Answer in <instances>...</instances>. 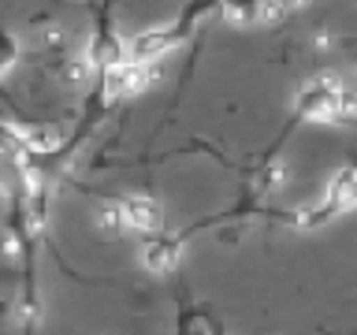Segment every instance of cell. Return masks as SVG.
Masks as SVG:
<instances>
[{"label":"cell","instance_id":"1","mask_svg":"<svg viewBox=\"0 0 357 335\" xmlns=\"http://www.w3.org/2000/svg\"><path fill=\"white\" fill-rule=\"evenodd\" d=\"M298 112L309 119H331V123H350L354 119V94L339 78H317L305 86V94L298 97Z\"/></svg>","mask_w":357,"mask_h":335},{"label":"cell","instance_id":"2","mask_svg":"<svg viewBox=\"0 0 357 335\" xmlns=\"http://www.w3.org/2000/svg\"><path fill=\"white\" fill-rule=\"evenodd\" d=\"M105 86H108V97H134L142 94L145 86L156 78V67L153 64H130V60H119L105 67Z\"/></svg>","mask_w":357,"mask_h":335},{"label":"cell","instance_id":"3","mask_svg":"<svg viewBox=\"0 0 357 335\" xmlns=\"http://www.w3.org/2000/svg\"><path fill=\"white\" fill-rule=\"evenodd\" d=\"M119 212H123V228L127 231H138V234H160V205L149 198H127L119 201Z\"/></svg>","mask_w":357,"mask_h":335},{"label":"cell","instance_id":"4","mask_svg":"<svg viewBox=\"0 0 357 335\" xmlns=\"http://www.w3.org/2000/svg\"><path fill=\"white\" fill-rule=\"evenodd\" d=\"M167 49H172V38H167V34H138V38H130L123 45V60L153 64V60H160Z\"/></svg>","mask_w":357,"mask_h":335},{"label":"cell","instance_id":"5","mask_svg":"<svg viewBox=\"0 0 357 335\" xmlns=\"http://www.w3.org/2000/svg\"><path fill=\"white\" fill-rule=\"evenodd\" d=\"M178 261V246L175 242H167V239H156L145 246V265L156 268V272H167V268H175Z\"/></svg>","mask_w":357,"mask_h":335},{"label":"cell","instance_id":"6","mask_svg":"<svg viewBox=\"0 0 357 335\" xmlns=\"http://www.w3.org/2000/svg\"><path fill=\"white\" fill-rule=\"evenodd\" d=\"M350 205H354V172H342L339 179H335L331 201H328V209H324V212H346Z\"/></svg>","mask_w":357,"mask_h":335},{"label":"cell","instance_id":"7","mask_svg":"<svg viewBox=\"0 0 357 335\" xmlns=\"http://www.w3.org/2000/svg\"><path fill=\"white\" fill-rule=\"evenodd\" d=\"M223 15L231 22H261V0H223Z\"/></svg>","mask_w":357,"mask_h":335},{"label":"cell","instance_id":"8","mask_svg":"<svg viewBox=\"0 0 357 335\" xmlns=\"http://www.w3.org/2000/svg\"><path fill=\"white\" fill-rule=\"evenodd\" d=\"M283 179H287L283 164H272V168H264V172H261V186H264V190H275Z\"/></svg>","mask_w":357,"mask_h":335},{"label":"cell","instance_id":"9","mask_svg":"<svg viewBox=\"0 0 357 335\" xmlns=\"http://www.w3.org/2000/svg\"><path fill=\"white\" fill-rule=\"evenodd\" d=\"M11 60H15V45H11L8 38H0V71H4Z\"/></svg>","mask_w":357,"mask_h":335}]
</instances>
